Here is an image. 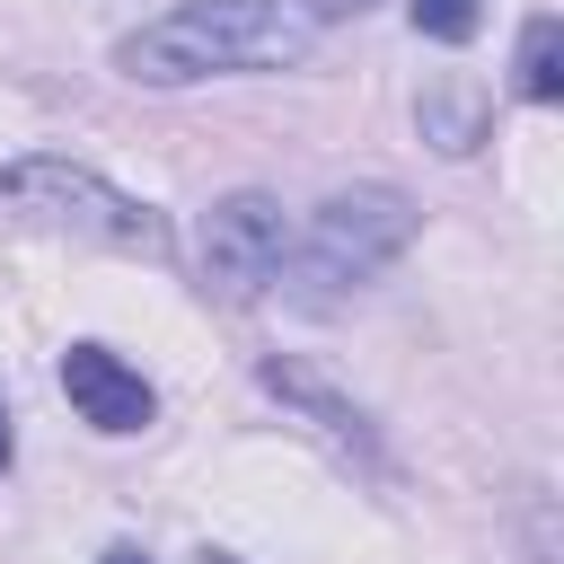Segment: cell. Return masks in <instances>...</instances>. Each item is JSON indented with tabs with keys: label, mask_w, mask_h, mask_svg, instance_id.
Returning a JSON list of instances; mask_svg holds the SVG:
<instances>
[{
	"label": "cell",
	"mask_w": 564,
	"mask_h": 564,
	"mask_svg": "<svg viewBox=\"0 0 564 564\" xmlns=\"http://www.w3.org/2000/svg\"><path fill=\"white\" fill-rule=\"evenodd\" d=\"M62 397L79 405L88 432H141V423L159 414L150 379H141L123 352H106V344H70V352H62Z\"/></svg>",
	"instance_id": "obj_6"
},
{
	"label": "cell",
	"mask_w": 564,
	"mask_h": 564,
	"mask_svg": "<svg viewBox=\"0 0 564 564\" xmlns=\"http://www.w3.org/2000/svg\"><path fill=\"white\" fill-rule=\"evenodd\" d=\"M511 79H520L529 106H555V97H564V18L538 9V18L520 26V70H511Z\"/></svg>",
	"instance_id": "obj_8"
},
{
	"label": "cell",
	"mask_w": 564,
	"mask_h": 564,
	"mask_svg": "<svg viewBox=\"0 0 564 564\" xmlns=\"http://www.w3.org/2000/svg\"><path fill=\"white\" fill-rule=\"evenodd\" d=\"M308 53H317L308 0H176L167 18L115 44V70L141 88H185V79H229V70H291Z\"/></svg>",
	"instance_id": "obj_1"
},
{
	"label": "cell",
	"mask_w": 564,
	"mask_h": 564,
	"mask_svg": "<svg viewBox=\"0 0 564 564\" xmlns=\"http://www.w3.org/2000/svg\"><path fill=\"white\" fill-rule=\"evenodd\" d=\"M414 123H423V141H432L441 159H467V150L485 141V123H494V97H485L476 79H432V88L414 97Z\"/></svg>",
	"instance_id": "obj_7"
},
{
	"label": "cell",
	"mask_w": 564,
	"mask_h": 564,
	"mask_svg": "<svg viewBox=\"0 0 564 564\" xmlns=\"http://www.w3.org/2000/svg\"><path fill=\"white\" fill-rule=\"evenodd\" d=\"M282 256H291V220L264 185H238L203 212V291L212 300H229V308L264 300L282 282Z\"/></svg>",
	"instance_id": "obj_4"
},
{
	"label": "cell",
	"mask_w": 564,
	"mask_h": 564,
	"mask_svg": "<svg viewBox=\"0 0 564 564\" xmlns=\"http://www.w3.org/2000/svg\"><path fill=\"white\" fill-rule=\"evenodd\" d=\"M414 229H423V212H414L405 185H344V194H326V203L308 212L300 247L282 256L291 300H300V308H326V300L379 282V273L414 247Z\"/></svg>",
	"instance_id": "obj_2"
},
{
	"label": "cell",
	"mask_w": 564,
	"mask_h": 564,
	"mask_svg": "<svg viewBox=\"0 0 564 564\" xmlns=\"http://www.w3.org/2000/svg\"><path fill=\"white\" fill-rule=\"evenodd\" d=\"M256 388H264V397H282V405H291V414H300L326 449H344L361 476H388L379 423H370V414H361V405H352L326 370H308V361H291V352H264V361H256Z\"/></svg>",
	"instance_id": "obj_5"
},
{
	"label": "cell",
	"mask_w": 564,
	"mask_h": 564,
	"mask_svg": "<svg viewBox=\"0 0 564 564\" xmlns=\"http://www.w3.org/2000/svg\"><path fill=\"white\" fill-rule=\"evenodd\" d=\"M9 458H18V441H9V414H0V476H9Z\"/></svg>",
	"instance_id": "obj_11"
},
{
	"label": "cell",
	"mask_w": 564,
	"mask_h": 564,
	"mask_svg": "<svg viewBox=\"0 0 564 564\" xmlns=\"http://www.w3.org/2000/svg\"><path fill=\"white\" fill-rule=\"evenodd\" d=\"M97 564H150V555H141V546H106Z\"/></svg>",
	"instance_id": "obj_10"
},
{
	"label": "cell",
	"mask_w": 564,
	"mask_h": 564,
	"mask_svg": "<svg viewBox=\"0 0 564 564\" xmlns=\"http://www.w3.org/2000/svg\"><path fill=\"white\" fill-rule=\"evenodd\" d=\"M194 564H238V555H220V546H203V555H194Z\"/></svg>",
	"instance_id": "obj_12"
},
{
	"label": "cell",
	"mask_w": 564,
	"mask_h": 564,
	"mask_svg": "<svg viewBox=\"0 0 564 564\" xmlns=\"http://www.w3.org/2000/svg\"><path fill=\"white\" fill-rule=\"evenodd\" d=\"M0 212L9 220H35V229H70V238H97V247H123V256H167V220L106 185L97 167L79 159H53V150H26L0 167Z\"/></svg>",
	"instance_id": "obj_3"
},
{
	"label": "cell",
	"mask_w": 564,
	"mask_h": 564,
	"mask_svg": "<svg viewBox=\"0 0 564 564\" xmlns=\"http://www.w3.org/2000/svg\"><path fill=\"white\" fill-rule=\"evenodd\" d=\"M405 18H414V35H432V44H467V35L485 26V0H405Z\"/></svg>",
	"instance_id": "obj_9"
}]
</instances>
